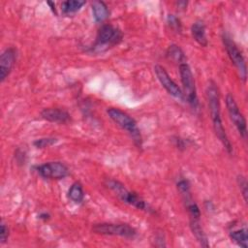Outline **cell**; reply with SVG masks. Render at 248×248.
Instances as JSON below:
<instances>
[{"mask_svg": "<svg viewBox=\"0 0 248 248\" xmlns=\"http://www.w3.org/2000/svg\"><path fill=\"white\" fill-rule=\"evenodd\" d=\"M206 98L208 103V108L210 110V115L213 123V129L218 140L221 141L228 153L232 152V145L227 136L226 130L223 126L221 118V106H220V95L217 84L214 81H209L206 87Z\"/></svg>", "mask_w": 248, "mask_h": 248, "instance_id": "obj_1", "label": "cell"}, {"mask_svg": "<svg viewBox=\"0 0 248 248\" xmlns=\"http://www.w3.org/2000/svg\"><path fill=\"white\" fill-rule=\"evenodd\" d=\"M107 113L108 114L109 118L116 123L121 129L125 130L131 139L133 140L134 143L138 147H141L142 145V137L140 131L137 125V122L133 117H131L125 111L116 108H108L107 109Z\"/></svg>", "mask_w": 248, "mask_h": 248, "instance_id": "obj_2", "label": "cell"}, {"mask_svg": "<svg viewBox=\"0 0 248 248\" xmlns=\"http://www.w3.org/2000/svg\"><path fill=\"white\" fill-rule=\"evenodd\" d=\"M108 188L112 190L117 197L125 203H128L137 209L140 210H150L149 205L143 201L137 193L129 191L121 182L115 179H108L106 181Z\"/></svg>", "mask_w": 248, "mask_h": 248, "instance_id": "obj_3", "label": "cell"}, {"mask_svg": "<svg viewBox=\"0 0 248 248\" xmlns=\"http://www.w3.org/2000/svg\"><path fill=\"white\" fill-rule=\"evenodd\" d=\"M122 38H123L122 32L118 28L110 24H105L101 26V28L97 33L93 49L96 51L106 50L108 47H111L119 44Z\"/></svg>", "mask_w": 248, "mask_h": 248, "instance_id": "obj_4", "label": "cell"}, {"mask_svg": "<svg viewBox=\"0 0 248 248\" xmlns=\"http://www.w3.org/2000/svg\"><path fill=\"white\" fill-rule=\"evenodd\" d=\"M179 75L182 83V92L184 100H186L192 107H198V96L197 89L195 85V79L191 68L187 63H182L179 65Z\"/></svg>", "mask_w": 248, "mask_h": 248, "instance_id": "obj_5", "label": "cell"}, {"mask_svg": "<svg viewBox=\"0 0 248 248\" xmlns=\"http://www.w3.org/2000/svg\"><path fill=\"white\" fill-rule=\"evenodd\" d=\"M92 232L104 235H115L125 238H134L137 231L128 224L123 223H99L94 224Z\"/></svg>", "mask_w": 248, "mask_h": 248, "instance_id": "obj_6", "label": "cell"}, {"mask_svg": "<svg viewBox=\"0 0 248 248\" xmlns=\"http://www.w3.org/2000/svg\"><path fill=\"white\" fill-rule=\"evenodd\" d=\"M222 39H223L225 48L227 50V53H228L232 63L235 66L240 78L243 81H245L246 77H247V68H246L245 59H244L242 53L240 52V50L236 46L235 43L231 39V37L229 35L224 33L222 36Z\"/></svg>", "mask_w": 248, "mask_h": 248, "instance_id": "obj_7", "label": "cell"}, {"mask_svg": "<svg viewBox=\"0 0 248 248\" xmlns=\"http://www.w3.org/2000/svg\"><path fill=\"white\" fill-rule=\"evenodd\" d=\"M226 106H227V109H228L230 118H231L232 122L233 123V125L235 126V128L237 129L239 135L243 139H246V135H247L246 120H245L242 112L240 111L233 96L230 93L226 96Z\"/></svg>", "mask_w": 248, "mask_h": 248, "instance_id": "obj_8", "label": "cell"}, {"mask_svg": "<svg viewBox=\"0 0 248 248\" xmlns=\"http://www.w3.org/2000/svg\"><path fill=\"white\" fill-rule=\"evenodd\" d=\"M154 72L155 75L161 83V85L166 89V91L171 95L172 97L179 99V100H184L183 92L180 89V87L170 78L165 68H163L160 65H155L154 66Z\"/></svg>", "mask_w": 248, "mask_h": 248, "instance_id": "obj_9", "label": "cell"}, {"mask_svg": "<svg viewBox=\"0 0 248 248\" xmlns=\"http://www.w3.org/2000/svg\"><path fill=\"white\" fill-rule=\"evenodd\" d=\"M39 174L48 179H63L69 174L68 168L61 162H47L37 167Z\"/></svg>", "mask_w": 248, "mask_h": 248, "instance_id": "obj_10", "label": "cell"}, {"mask_svg": "<svg viewBox=\"0 0 248 248\" xmlns=\"http://www.w3.org/2000/svg\"><path fill=\"white\" fill-rule=\"evenodd\" d=\"M16 59V51L14 47L6 48L0 57V80L3 82L10 75Z\"/></svg>", "mask_w": 248, "mask_h": 248, "instance_id": "obj_11", "label": "cell"}, {"mask_svg": "<svg viewBox=\"0 0 248 248\" xmlns=\"http://www.w3.org/2000/svg\"><path fill=\"white\" fill-rule=\"evenodd\" d=\"M44 119L57 124H66L71 121V115L68 111L58 108H46L41 111Z\"/></svg>", "mask_w": 248, "mask_h": 248, "instance_id": "obj_12", "label": "cell"}, {"mask_svg": "<svg viewBox=\"0 0 248 248\" xmlns=\"http://www.w3.org/2000/svg\"><path fill=\"white\" fill-rule=\"evenodd\" d=\"M191 33L194 38V40L201 45L202 46H206L208 42L206 39V33H205V26L202 21L198 20L193 23L191 26Z\"/></svg>", "mask_w": 248, "mask_h": 248, "instance_id": "obj_13", "label": "cell"}, {"mask_svg": "<svg viewBox=\"0 0 248 248\" xmlns=\"http://www.w3.org/2000/svg\"><path fill=\"white\" fill-rule=\"evenodd\" d=\"M190 228L194 236L200 242V244L203 247H208L207 237L201 226L200 219H190Z\"/></svg>", "mask_w": 248, "mask_h": 248, "instance_id": "obj_14", "label": "cell"}, {"mask_svg": "<svg viewBox=\"0 0 248 248\" xmlns=\"http://www.w3.org/2000/svg\"><path fill=\"white\" fill-rule=\"evenodd\" d=\"M92 13L97 22H102L108 17L109 12L108 6L103 1H94L92 3Z\"/></svg>", "mask_w": 248, "mask_h": 248, "instance_id": "obj_15", "label": "cell"}, {"mask_svg": "<svg viewBox=\"0 0 248 248\" xmlns=\"http://www.w3.org/2000/svg\"><path fill=\"white\" fill-rule=\"evenodd\" d=\"M167 56L168 58L171 59L173 62L182 64V63H186V57L185 54L183 52V50L176 45H170L168 49H167Z\"/></svg>", "mask_w": 248, "mask_h": 248, "instance_id": "obj_16", "label": "cell"}, {"mask_svg": "<svg viewBox=\"0 0 248 248\" xmlns=\"http://www.w3.org/2000/svg\"><path fill=\"white\" fill-rule=\"evenodd\" d=\"M230 237L238 246L243 247V248H247L248 238H247V229L246 228L238 229V230H234V231L231 232H230Z\"/></svg>", "mask_w": 248, "mask_h": 248, "instance_id": "obj_17", "label": "cell"}, {"mask_svg": "<svg viewBox=\"0 0 248 248\" xmlns=\"http://www.w3.org/2000/svg\"><path fill=\"white\" fill-rule=\"evenodd\" d=\"M68 197L76 203H80L83 201L84 192L79 182H75L72 184V186L68 191Z\"/></svg>", "mask_w": 248, "mask_h": 248, "instance_id": "obj_18", "label": "cell"}, {"mask_svg": "<svg viewBox=\"0 0 248 248\" xmlns=\"http://www.w3.org/2000/svg\"><path fill=\"white\" fill-rule=\"evenodd\" d=\"M85 4V1H79V0H69L64 1L61 4V10L63 14L65 15H71L74 13H77L80 8Z\"/></svg>", "mask_w": 248, "mask_h": 248, "instance_id": "obj_19", "label": "cell"}, {"mask_svg": "<svg viewBox=\"0 0 248 248\" xmlns=\"http://www.w3.org/2000/svg\"><path fill=\"white\" fill-rule=\"evenodd\" d=\"M56 141H57V140L54 138H43V139L36 140L34 141V145L38 148H45V147H48V146L52 145Z\"/></svg>", "mask_w": 248, "mask_h": 248, "instance_id": "obj_20", "label": "cell"}, {"mask_svg": "<svg viewBox=\"0 0 248 248\" xmlns=\"http://www.w3.org/2000/svg\"><path fill=\"white\" fill-rule=\"evenodd\" d=\"M237 184L239 186V189L242 193V196H243V199H244V202H247V180L246 178L243 176V175H238L237 176Z\"/></svg>", "mask_w": 248, "mask_h": 248, "instance_id": "obj_21", "label": "cell"}, {"mask_svg": "<svg viewBox=\"0 0 248 248\" xmlns=\"http://www.w3.org/2000/svg\"><path fill=\"white\" fill-rule=\"evenodd\" d=\"M168 23L170 24V26L176 30V31H180L181 30V23L180 20L173 15H169L168 16Z\"/></svg>", "mask_w": 248, "mask_h": 248, "instance_id": "obj_22", "label": "cell"}, {"mask_svg": "<svg viewBox=\"0 0 248 248\" xmlns=\"http://www.w3.org/2000/svg\"><path fill=\"white\" fill-rule=\"evenodd\" d=\"M177 189L178 191L180 192V194L183 196V195H186V194H189L190 193V185L188 183L187 180H180L178 183H177Z\"/></svg>", "mask_w": 248, "mask_h": 248, "instance_id": "obj_23", "label": "cell"}, {"mask_svg": "<svg viewBox=\"0 0 248 248\" xmlns=\"http://www.w3.org/2000/svg\"><path fill=\"white\" fill-rule=\"evenodd\" d=\"M9 236V229L3 222L1 223V231H0V243L4 244Z\"/></svg>", "mask_w": 248, "mask_h": 248, "instance_id": "obj_24", "label": "cell"}, {"mask_svg": "<svg viewBox=\"0 0 248 248\" xmlns=\"http://www.w3.org/2000/svg\"><path fill=\"white\" fill-rule=\"evenodd\" d=\"M39 218H40V219H44V220H46V219H48V218H49V215H48L47 213H42V214H40Z\"/></svg>", "mask_w": 248, "mask_h": 248, "instance_id": "obj_25", "label": "cell"}]
</instances>
